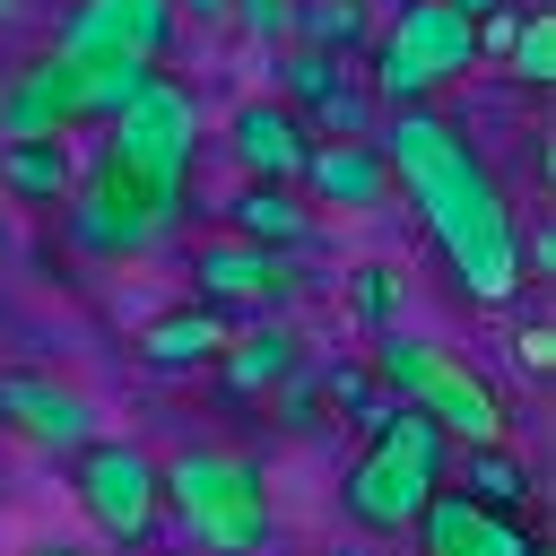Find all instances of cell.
Here are the masks:
<instances>
[{
	"mask_svg": "<svg viewBox=\"0 0 556 556\" xmlns=\"http://www.w3.org/2000/svg\"><path fill=\"white\" fill-rule=\"evenodd\" d=\"M174 9H200V17H217V9H235V0H174Z\"/></svg>",
	"mask_w": 556,
	"mask_h": 556,
	"instance_id": "obj_28",
	"label": "cell"
},
{
	"mask_svg": "<svg viewBox=\"0 0 556 556\" xmlns=\"http://www.w3.org/2000/svg\"><path fill=\"white\" fill-rule=\"evenodd\" d=\"M17 139H70V96H61V61L35 52L0 78V148Z\"/></svg>",
	"mask_w": 556,
	"mask_h": 556,
	"instance_id": "obj_13",
	"label": "cell"
},
{
	"mask_svg": "<svg viewBox=\"0 0 556 556\" xmlns=\"http://www.w3.org/2000/svg\"><path fill=\"white\" fill-rule=\"evenodd\" d=\"M165 504L182 513V530L217 556H261L269 547V495H261V469L235 460V452H182L156 469Z\"/></svg>",
	"mask_w": 556,
	"mask_h": 556,
	"instance_id": "obj_6",
	"label": "cell"
},
{
	"mask_svg": "<svg viewBox=\"0 0 556 556\" xmlns=\"http://www.w3.org/2000/svg\"><path fill=\"white\" fill-rule=\"evenodd\" d=\"M408 530H417V556H530V530L460 486H434Z\"/></svg>",
	"mask_w": 556,
	"mask_h": 556,
	"instance_id": "obj_9",
	"label": "cell"
},
{
	"mask_svg": "<svg viewBox=\"0 0 556 556\" xmlns=\"http://www.w3.org/2000/svg\"><path fill=\"white\" fill-rule=\"evenodd\" d=\"M70 182H78L70 139H17V148H0V200H17V208L70 200Z\"/></svg>",
	"mask_w": 556,
	"mask_h": 556,
	"instance_id": "obj_16",
	"label": "cell"
},
{
	"mask_svg": "<svg viewBox=\"0 0 556 556\" xmlns=\"http://www.w3.org/2000/svg\"><path fill=\"white\" fill-rule=\"evenodd\" d=\"M191 148H200V104L174 87V78H139L113 122H104V156L70 208V235L104 261H130L148 252L156 235H174L182 217V174H191Z\"/></svg>",
	"mask_w": 556,
	"mask_h": 556,
	"instance_id": "obj_2",
	"label": "cell"
},
{
	"mask_svg": "<svg viewBox=\"0 0 556 556\" xmlns=\"http://www.w3.org/2000/svg\"><path fill=\"white\" fill-rule=\"evenodd\" d=\"M382 165H391V182L426 208V235H434V252L452 261V278H460V295L469 304H513L521 295V217L504 208V191H495V174L469 156V139L443 122V113H426V104H400V122L382 130Z\"/></svg>",
	"mask_w": 556,
	"mask_h": 556,
	"instance_id": "obj_1",
	"label": "cell"
},
{
	"mask_svg": "<svg viewBox=\"0 0 556 556\" xmlns=\"http://www.w3.org/2000/svg\"><path fill=\"white\" fill-rule=\"evenodd\" d=\"M443 460H452V434H443L434 417H417V408L391 400V408L374 417V443L356 452V469H348V486H339L348 521L374 530V539L408 530V521L426 513V495L443 486Z\"/></svg>",
	"mask_w": 556,
	"mask_h": 556,
	"instance_id": "obj_4",
	"label": "cell"
},
{
	"mask_svg": "<svg viewBox=\"0 0 556 556\" xmlns=\"http://www.w3.org/2000/svg\"><path fill=\"white\" fill-rule=\"evenodd\" d=\"M235 9H243V35H252V43H278V35H287V17H295L287 0H235Z\"/></svg>",
	"mask_w": 556,
	"mask_h": 556,
	"instance_id": "obj_25",
	"label": "cell"
},
{
	"mask_svg": "<svg viewBox=\"0 0 556 556\" xmlns=\"http://www.w3.org/2000/svg\"><path fill=\"white\" fill-rule=\"evenodd\" d=\"M70 486H78V513L96 521V539H113V547H139L156 530V513H165L156 460L139 443H104V434L78 443L70 452Z\"/></svg>",
	"mask_w": 556,
	"mask_h": 556,
	"instance_id": "obj_8",
	"label": "cell"
},
{
	"mask_svg": "<svg viewBox=\"0 0 556 556\" xmlns=\"http://www.w3.org/2000/svg\"><path fill=\"white\" fill-rule=\"evenodd\" d=\"M226 139H235V156H243V174H252V182H295V174H304V148H313L304 113H295V104H278V96L235 104Z\"/></svg>",
	"mask_w": 556,
	"mask_h": 556,
	"instance_id": "obj_11",
	"label": "cell"
},
{
	"mask_svg": "<svg viewBox=\"0 0 556 556\" xmlns=\"http://www.w3.org/2000/svg\"><path fill=\"white\" fill-rule=\"evenodd\" d=\"M460 469H469V486H460V495H478V504H495V513L530 495V478H521V460H513L504 443H478V452H469Z\"/></svg>",
	"mask_w": 556,
	"mask_h": 556,
	"instance_id": "obj_21",
	"label": "cell"
},
{
	"mask_svg": "<svg viewBox=\"0 0 556 556\" xmlns=\"http://www.w3.org/2000/svg\"><path fill=\"white\" fill-rule=\"evenodd\" d=\"M191 278H200V304H252V295L287 287V252H269L252 235H208L191 252Z\"/></svg>",
	"mask_w": 556,
	"mask_h": 556,
	"instance_id": "obj_12",
	"label": "cell"
},
{
	"mask_svg": "<svg viewBox=\"0 0 556 556\" xmlns=\"http://www.w3.org/2000/svg\"><path fill=\"white\" fill-rule=\"evenodd\" d=\"M287 35H304V52H348V43H365V9L356 0H304L287 17Z\"/></svg>",
	"mask_w": 556,
	"mask_h": 556,
	"instance_id": "obj_19",
	"label": "cell"
},
{
	"mask_svg": "<svg viewBox=\"0 0 556 556\" xmlns=\"http://www.w3.org/2000/svg\"><path fill=\"white\" fill-rule=\"evenodd\" d=\"M478 61V26L452 9V0H408L382 43H374V96L382 104H426L434 87H452L460 70Z\"/></svg>",
	"mask_w": 556,
	"mask_h": 556,
	"instance_id": "obj_7",
	"label": "cell"
},
{
	"mask_svg": "<svg viewBox=\"0 0 556 556\" xmlns=\"http://www.w3.org/2000/svg\"><path fill=\"white\" fill-rule=\"evenodd\" d=\"M0 261H9V200H0Z\"/></svg>",
	"mask_w": 556,
	"mask_h": 556,
	"instance_id": "obj_29",
	"label": "cell"
},
{
	"mask_svg": "<svg viewBox=\"0 0 556 556\" xmlns=\"http://www.w3.org/2000/svg\"><path fill=\"white\" fill-rule=\"evenodd\" d=\"M278 78H287V96H295V104H321V96L339 87V61H330V52H304V43H295V52L278 61Z\"/></svg>",
	"mask_w": 556,
	"mask_h": 556,
	"instance_id": "obj_23",
	"label": "cell"
},
{
	"mask_svg": "<svg viewBox=\"0 0 556 556\" xmlns=\"http://www.w3.org/2000/svg\"><path fill=\"white\" fill-rule=\"evenodd\" d=\"M504 61H513V78H521V87H547V78H556V17H547V9H530V17L504 35Z\"/></svg>",
	"mask_w": 556,
	"mask_h": 556,
	"instance_id": "obj_20",
	"label": "cell"
},
{
	"mask_svg": "<svg viewBox=\"0 0 556 556\" xmlns=\"http://www.w3.org/2000/svg\"><path fill=\"white\" fill-rule=\"evenodd\" d=\"M0 434H17L35 452H78V443H96V408L78 391H61L52 374H0Z\"/></svg>",
	"mask_w": 556,
	"mask_h": 556,
	"instance_id": "obj_10",
	"label": "cell"
},
{
	"mask_svg": "<svg viewBox=\"0 0 556 556\" xmlns=\"http://www.w3.org/2000/svg\"><path fill=\"white\" fill-rule=\"evenodd\" d=\"M235 339V321H226V304H174V313H148L139 321V356L148 365H217V348Z\"/></svg>",
	"mask_w": 556,
	"mask_h": 556,
	"instance_id": "obj_15",
	"label": "cell"
},
{
	"mask_svg": "<svg viewBox=\"0 0 556 556\" xmlns=\"http://www.w3.org/2000/svg\"><path fill=\"white\" fill-rule=\"evenodd\" d=\"M452 9H460V17H469V26H478V17H495V9H504V0H452Z\"/></svg>",
	"mask_w": 556,
	"mask_h": 556,
	"instance_id": "obj_27",
	"label": "cell"
},
{
	"mask_svg": "<svg viewBox=\"0 0 556 556\" xmlns=\"http://www.w3.org/2000/svg\"><path fill=\"white\" fill-rule=\"evenodd\" d=\"M374 374L391 382V400L400 408H417V417H434L452 443H513V408L495 400V382L469 365V356H452L443 339H417V330H391L382 348H374Z\"/></svg>",
	"mask_w": 556,
	"mask_h": 556,
	"instance_id": "obj_5",
	"label": "cell"
},
{
	"mask_svg": "<svg viewBox=\"0 0 556 556\" xmlns=\"http://www.w3.org/2000/svg\"><path fill=\"white\" fill-rule=\"evenodd\" d=\"M26 556H78V547H26Z\"/></svg>",
	"mask_w": 556,
	"mask_h": 556,
	"instance_id": "obj_30",
	"label": "cell"
},
{
	"mask_svg": "<svg viewBox=\"0 0 556 556\" xmlns=\"http://www.w3.org/2000/svg\"><path fill=\"white\" fill-rule=\"evenodd\" d=\"M313 122H321V130H330V139H365V130H374V96H365V87H348V78H339V87H330V96H321V104H313Z\"/></svg>",
	"mask_w": 556,
	"mask_h": 556,
	"instance_id": "obj_22",
	"label": "cell"
},
{
	"mask_svg": "<svg viewBox=\"0 0 556 556\" xmlns=\"http://www.w3.org/2000/svg\"><path fill=\"white\" fill-rule=\"evenodd\" d=\"M217 365H226V391H278V382L295 374V339H287V330L226 339V348H217Z\"/></svg>",
	"mask_w": 556,
	"mask_h": 556,
	"instance_id": "obj_18",
	"label": "cell"
},
{
	"mask_svg": "<svg viewBox=\"0 0 556 556\" xmlns=\"http://www.w3.org/2000/svg\"><path fill=\"white\" fill-rule=\"evenodd\" d=\"M348 304H356L365 321H391V313H400V278H391V269H356V287H348Z\"/></svg>",
	"mask_w": 556,
	"mask_h": 556,
	"instance_id": "obj_24",
	"label": "cell"
},
{
	"mask_svg": "<svg viewBox=\"0 0 556 556\" xmlns=\"http://www.w3.org/2000/svg\"><path fill=\"white\" fill-rule=\"evenodd\" d=\"M295 182H313V191H321V200H339V208H382L391 165H382V148H374V139H313Z\"/></svg>",
	"mask_w": 556,
	"mask_h": 556,
	"instance_id": "obj_14",
	"label": "cell"
},
{
	"mask_svg": "<svg viewBox=\"0 0 556 556\" xmlns=\"http://www.w3.org/2000/svg\"><path fill=\"white\" fill-rule=\"evenodd\" d=\"M165 35H174V0H78L61 17V35H52L70 130L78 122H113V104L156 70Z\"/></svg>",
	"mask_w": 556,
	"mask_h": 556,
	"instance_id": "obj_3",
	"label": "cell"
},
{
	"mask_svg": "<svg viewBox=\"0 0 556 556\" xmlns=\"http://www.w3.org/2000/svg\"><path fill=\"white\" fill-rule=\"evenodd\" d=\"M513 365H521V374H547V365H556V330H547V321H530V330L513 339Z\"/></svg>",
	"mask_w": 556,
	"mask_h": 556,
	"instance_id": "obj_26",
	"label": "cell"
},
{
	"mask_svg": "<svg viewBox=\"0 0 556 556\" xmlns=\"http://www.w3.org/2000/svg\"><path fill=\"white\" fill-rule=\"evenodd\" d=\"M235 235H252V243H269V252H295V243L313 235V217H304V200H295L287 182H243Z\"/></svg>",
	"mask_w": 556,
	"mask_h": 556,
	"instance_id": "obj_17",
	"label": "cell"
}]
</instances>
